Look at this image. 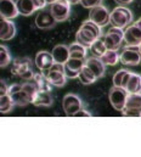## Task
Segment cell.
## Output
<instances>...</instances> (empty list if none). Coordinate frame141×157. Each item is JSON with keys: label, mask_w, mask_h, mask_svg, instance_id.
Wrapping results in <instances>:
<instances>
[{"label": "cell", "mask_w": 141, "mask_h": 157, "mask_svg": "<svg viewBox=\"0 0 141 157\" xmlns=\"http://www.w3.org/2000/svg\"><path fill=\"white\" fill-rule=\"evenodd\" d=\"M22 90L28 95V98H29V100H31V104H32L33 100H34L35 94L38 93V86H36V84L33 82V79L25 80V82L22 83Z\"/></svg>", "instance_id": "obj_30"}, {"label": "cell", "mask_w": 141, "mask_h": 157, "mask_svg": "<svg viewBox=\"0 0 141 157\" xmlns=\"http://www.w3.org/2000/svg\"><path fill=\"white\" fill-rule=\"evenodd\" d=\"M89 49H90V52L93 54V56H95V57H101L106 51L108 50L102 38H99V39L95 40Z\"/></svg>", "instance_id": "obj_26"}, {"label": "cell", "mask_w": 141, "mask_h": 157, "mask_svg": "<svg viewBox=\"0 0 141 157\" xmlns=\"http://www.w3.org/2000/svg\"><path fill=\"white\" fill-rule=\"evenodd\" d=\"M80 4L85 9H93L102 4V0H80Z\"/></svg>", "instance_id": "obj_34"}, {"label": "cell", "mask_w": 141, "mask_h": 157, "mask_svg": "<svg viewBox=\"0 0 141 157\" xmlns=\"http://www.w3.org/2000/svg\"><path fill=\"white\" fill-rule=\"evenodd\" d=\"M62 107L68 116H75V113L83 109V101L74 94H67L62 100Z\"/></svg>", "instance_id": "obj_10"}, {"label": "cell", "mask_w": 141, "mask_h": 157, "mask_svg": "<svg viewBox=\"0 0 141 157\" xmlns=\"http://www.w3.org/2000/svg\"><path fill=\"white\" fill-rule=\"evenodd\" d=\"M32 104L34 106H38V107H50L54 104V98L51 95V91L38 90Z\"/></svg>", "instance_id": "obj_16"}, {"label": "cell", "mask_w": 141, "mask_h": 157, "mask_svg": "<svg viewBox=\"0 0 141 157\" xmlns=\"http://www.w3.org/2000/svg\"><path fill=\"white\" fill-rule=\"evenodd\" d=\"M120 62L124 66H136L141 62L139 46H125L120 54Z\"/></svg>", "instance_id": "obj_7"}, {"label": "cell", "mask_w": 141, "mask_h": 157, "mask_svg": "<svg viewBox=\"0 0 141 157\" xmlns=\"http://www.w3.org/2000/svg\"><path fill=\"white\" fill-rule=\"evenodd\" d=\"M124 41L128 46H139L141 44V28L135 23L124 31Z\"/></svg>", "instance_id": "obj_14"}, {"label": "cell", "mask_w": 141, "mask_h": 157, "mask_svg": "<svg viewBox=\"0 0 141 157\" xmlns=\"http://www.w3.org/2000/svg\"><path fill=\"white\" fill-rule=\"evenodd\" d=\"M16 2H17L18 12L22 16H31L36 11V6L33 0H17Z\"/></svg>", "instance_id": "obj_20"}, {"label": "cell", "mask_w": 141, "mask_h": 157, "mask_svg": "<svg viewBox=\"0 0 141 157\" xmlns=\"http://www.w3.org/2000/svg\"><path fill=\"white\" fill-rule=\"evenodd\" d=\"M127 73H128L127 70H119V71H117L116 75L113 76V85H116V86H122L124 77H125Z\"/></svg>", "instance_id": "obj_33"}, {"label": "cell", "mask_w": 141, "mask_h": 157, "mask_svg": "<svg viewBox=\"0 0 141 157\" xmlns=\"http://www.w3.org/2000/svg\"><path fill=\"white\" fill-rule=\"evenodd\" d=\"M79 116H84V117H91V113H90L89 111H86V110L82 109V110H79V111L75 113V117H79Z\"/></svg>", "instance_id": "obj_38"}, {"label": "cell", "mask_w": 141, "mask_h": 157, "mask_svg": "<svg viewBox=\"0 0 141 157\" xmlns=\"http://www.w3.org/2000/svg\"><path fill=\"white\" fill-rule=\"evenodd\" d=\"M75 39H77V43L84 45L85 48H90V46L93 45V43L97 39V38H96L91 32H89L88 29L80 27V28L78 29L77 34H75Z\"/></svg>", "instance_id": "obj_19"}, {"label": "cell", "mask_w": 141, "mask_h": 157, "mask_svg": "<svg viewBox=\"0 0 141 157\" xmlns=\"http://www.w3.org/2000/svg\"><path fill=\"white\" fill-rule=\"evenodd\" d=\"M139 49H140V52H141V44L139 45Z\"/></svg>", "instance_id": "obj_42"}, {"label": "cell", "mask_w": 141, "mask_h": 157, "mask_svg": "<svg viewBox=\"0 0 141 157\" xmlns=\"http://www.w3.org/2000/svg\"><path fill=\"white\" fill-rule=\"evenodd\" d=\"M10 95H11V98H12V100H13V102H15L16 106L23 107V106H27L28 104H31V100H29L28 95L22 89L18 90V91H16V93H12Z\"/></svg>", "instance_id": "obj_28"}, {"label": "cell", "mask_w": 141, "mask_h": 157, "mask_svg": "<svg viewBox=\"0 0 141 157\" xmlns=\"http://www.w3.org/2000/svg\"><path fill=\"white\" fill-rule=\"evenodd\" d=\"M51 54H52V57H54L55 62L63 63V65L68 61V59L70 57V48H68V46H66V45H63V44H59V45L54 46V49H52Z\"/></svg>", "instance_id": "obj_17"}, {"label": "cell", "mask_w": 141, "mask_h": 157, "mask_svg": "<svg viewBox=\"0 0 141 157\" xmlns=\"http://www.w3.org/2000/svg\"><path fill=\"white\" fill-rule=\"evenodd\" d=\"M127 91L129 94H135V93H141V76L138 73H131L130 79L127 85Z\"/></svg>", "instance_id": "obj_22"}, {"label": "cell", "mask_w": 141, "mask_h": 157, "mask_svg": "<svg viewBox=\"0 0 141 157\" xmlns=\"http://www.w3.org/2000/svg\"><path fill=\"white\" fill-rule=\"evenodd\" d=\"M102 39L105 41L108 50H118V49H120V46L124 41V29L112 27L102 37Z\"/></svg>", "instance_id": "obj_4"}, {"label": "cell", "mask_w": 141, "mask_h": 157, "mask_svg": "<svg viewBox=\"0 0 141 157\" xmlns=\"http://www.w3.org/2000/svg\"><path fill=\"white\" fill-rule=\"evenodd\" d=\"M119 5H122V6H125V5H129V4H131L133 2V0H116Z\"/></svg>", "instance_id": "obj_39"}, {"label": "cell", "mask_w": 141, "mask_h": 157, "mask_svg": "<svg viewBox=\"0 0 141 157\" xmlns=\"http://www.w3.org/2000/svg\"><path fill=\"white\" fill-rule=\"evenodd\" d=\"M67 1H70V4H78V2H80V0H67Z\"/></svg>", "instance_id": "obj_40"}, {"label": "cell", "mask_w": 141, "mask_h": 157, "mask_svg": "<svg viewBox=\"0 0 141 157\" xmlns=\"http://www.w3.org/2000/svg\"><path fill=\"white\" fill-rule=\"evenodd\" d=\"M16 36V26L11 20L1 18L0 21V38L1 40H11Z\"/></svg>", "instance_id": "obj_15"}, {"label": "cell", "mask_w": 141, "mask_h": 157, "mask_svg": "<svg viewBox=\"0 0 141 157\" xmlns=\"http://www.w3.org/2000/svg\"><path fill=\"white\" fill-rule=\"evenodd\" d=\"M55 63V60L52 57V54L51 52H48V51H39L36 55H35V66L38 67V70L46 77L50 72V68L52 67V65Z\"/></svg>", "instance_id": "obj_8"}, {"label": "cell", "mask_w": 141, "mask_h": 157, "mask_svg": "<svg viewBox=\"0 0 141 157\" xmlns=\"http://www.w3.org/2000/svg\"><path fill=\"white\" fill-rule=\"evenodd\" d=\"M11 71H12V73L15 76L25 79V80H29L34 76V72L32 71V62L27 57L16 59L13 61V63H12Z\"/></svg>", "instance_id": "obj_2"}, {"label": "cell", "mask_w": 141, "mask_h": 157, "mask_svg": "<svg viewBox=\"0 0 141 157\" xmlns=\"http://www.w3.org/2000/svg\"><path fill=\"white\" fill-rule=\"evenodd\" d=\"M55 1H56V0H46V2H48L49 5H51V4H52V2H55Z\"/></svg>", "instance_id": "obj_41"}, {"label": "cell", "mask_w": 141, "mask_h": 157, "mask_svg": "<svg viewBox=\"0 0 141 157\" xmlns=\"http://www.w3.org/2000/svg\"><path fill=\"white\" fill-rule=\"evenodd\" d=\"M0 66L1 68H5L6 66H9V63L11 62V54L9 51V49L5 45L0 46Z\"/></svg>", "instance_id": "obj_32"}, {"label": "cell", "mask_w": 141, "mask_h": 157, "mask_svg": "<svg viewBox=\"0 0 141 157\" xmlns=\"http://www.w3.org/2000/svg\"><path fill=\"white\" fill-rule=\"evenodd\" d=\"M89 20H91L93 22H95L100 27H105L111 21V12H108V10L104 5H99L96 7L90 9Z\"/></svg>", "instance_id": "obj_9"}, {"label": "cell", "mask_w": 141, "mask_h": 157, "mask_svg": "<svg viewBox=\"0 0 141 157\" xmlns=\"http://www.w3.org/2000/svg\"><path fill=\"white\" fill-rule=\"evenodd\" d=\"M33 82H34L35 84H36V86H38V90H46V91H51V83L48 80V78L40 72V73H34V76H33Z\"/></svg>", "instance_id": "obj_27"}, {"label": "cell", "mask_w": 141, "mask_h": 157, "mask_svg": "<svg viewBox=\"0 0 141 157\" xmlns=\"http://www.w3.org/2000/svg\"><path fill=\"white\" fill-rule=\"evenodd\" d=\"M15 102L11 98V95L7 93L5 95H0V111L1 113H7L15 107Z\"/></svg>", "instance_id": "obj_29"}, {"label": "cell", "mask_w": 141, "mask_h": 157, "mask_svg": "<svg viewBox=\"0 0 141 157\" xmlns=\"http://www.w3.org/2000/svg\"><path fill=\"white\" fill-rule=\"evenodd\" d=\"M56 23H57V21L55 20L50 9L49 10H46V9L40 10L35 17V26L40 29H51L56 26Z\"/></svg>", "instance_id": "obj_11"}, {"label": "cell", "mask_w": 141, "mask_h": 157, "mask_svg": "<svg viewBox=\"0 0 141 157\" xmlns=\"http://www.w3.org/2000/svg\"><path fill=\"white\" fill-rule=\"evenodd\" d=\"M0 13H1V18H6V20L16 18L20 15L17 9V2L15 0H0Z\"/></svg>", "instance_id": "obj_13"}, {"label": "cell", "mask_w": 141, "mask_h": 157, "mask_svg": "<svg viewBox=\"0 0 141 157\" xmlns=\"http://www.w3.org/2000/svg\"><path fill=\"white\" fill-rule=\"evenodd\" d=\"M85 65L95 73V76L97 78H101L104 75H105V71H106V65L102 62V60L100 57H90V59H86V62Z\"/></svg>", "instance_id": "obj_18"}, {"label": "cell", "mask_w": 141, "mask_h": 157, "mask_svg": "<svg viewBox=\"0 0 141 157\" xmlns=\"http://www.w3.org/2000/svg\"><path fill=\"white\" fill-rule=\"evenodd\" d=\"M33 1H34L35 6H36V10H43L48 5L46 0H33Z\"/></svg>", "instance_id": "obj_36"}, {"label": "cell", "mask_w": 141, "mask_h": 157, "mask_svg": "<svg viewBox=\"0 0 141 157\" xmlns=\"http://www.w3.org/2000/svg\"><path fill=\"white\" fill-rule=\"evenodd\" d=\"M100 59L106 66H114L120 61V55L118 54V50H107Z\"/></svg>", "instance_id": "obj_23"}, {"label": "cell", "mask_w": 141, "mask_h": 157, "mask_svg": "<svg viewBox=\"0 0 141 157\" xmlns=\"http://www.w3.org/2000/svg\"><path fill=\"white\" fill-rule=\"evenodd\" d=\"M70 4L67 0H56L50 5V11L57 22L66 21L70 15Z\"/></svg>", "instance_id": "obj_5"}, {"label": "cell", "mask_w": 141, "mask_h": 157, "mask_svg": "<svg viewBox=\"0 0 141 157\" xmlns=\"http://www.w3.org/2000/svg\"><path fill=\"white\" fill-rule=\"evenodd\" d=\"M46 78L54 86H57V88L63 86L67 80L66 73H65V65L55 62L52 65V67L50 68V72L46 76Z\"/></svg>", "instance_id": "obj_6"}, {"label": "cell", "mask_w": 141, "mask_h": 157, "mask_svg": "<svg viewBox=\"0 0 141 157\" xmlns=\"http://www.w3.org/2000/svg\"><path fill=\"white\" fill-rule=\"evenodd\" d=\"M122 113H123L124 116H127V117H141V113L134 111V110L127 109V107H124V110L122 111Z\"/></svg>", "instance_id": "obj_35"}, {"label": "cell", "mask_w": 141, "mask_h": 157, "mask_svg": "<svg viewBox=\"0 0 141 157\" xmlns=\"http://www.w3.org/2000/svg\"><path fill=\"white\" fill-rule=\"evenodd\" d=\"M7 93H9V86L6 85L5 80H4V79H1V88H0V95H5V94H7Z\"/></svg>", "instance_id": "obj_37"}, {"label": "cell", "mask_w": 141, "mask_h": 157, "mask_svg": "<svg viewBox=\"0 0 141 157\" xmlns=\"http://www.w3.org/2000/svg\"><path fill=\"white\" fill-rule=\"evenodd\" d=\"M128 96H129V93L127 91V89L122 86H116V85H113V88H111L108 93V99L112 107H114L117 111H120V112L125 107Z\"/></svg>", "instance_id": "obj_3"}, {"label": "cell", "mask_w": 141, "mask_h": 157, "mask_svg": "<svg viewBox=\"0 0 141 157\" xmlns=\"http://www.w3.org/2000/svg\"><path fill=\"white\" fill-rule=\"evenodd\" d=\"M80 27H83V28H85V29H88L89 32H91L97 39L102 36V31H101V28L102 27H100L99 25H96L95 22H93L91 20H86V21H84L83 23H82V26Z\"/></svg>", "instance_id": "obj_31"}, {"label": "cell", "mask_w": 141, "mask_h": 157, "mask_svg": "<svg viewBox=\"0 0 141 157\" xmlns=\"http://www.w3.org/2000/svg\"><path fill=\"white\" fill-rule=\"evenodd\" d=\"M78 79L80 80L82 84H84V85H89V84L95 83L96 79H99V78H97V77L95 76V73H94V72L85 65V66L80 70L79 76H78Z\"/></svg>", "instance_id": "obj_21"}, {"label": "cell", "mask_w": 141, "mask_h": 157, "mask_svg": "<svg viewBox=\"0 0 141 157\" xmlns=\"http://www.w3.org/2000/svg\"><path fill=\"white\" fill-rule=\"evenodd\" d=\"M133 21V12L125 7V6H117L112 12H111V21L109 23L112 27L117 28H125L128 27Z\"/></svg>", "instance_id": "obj_1"}, {"label": "cell", "mask_w": 141, "mask_h": 157, "mask_svg": "<svg viewBox=\"0 0 141 157\" xmlns=\"http://www.w3.org/2000/svg\"><path fill=\"white\" fill-rule=\"evenodd\" d=\"M125 107L141 113V93L129 94L127 104H125Z\"/></svg>", "instance_id": "obj_24"}, {"label": "cell", "mask_w": 141, "mask_h": 157, "mask_svg": "<svg viewBox=\"0 0 141 157\" xmlns=\"http://www.w3.org/2000/svg\"><path fill=\"white\" fill-rule=\"evenodd\" d=\"M70 56L73 59H85L86 57V48L79 43H73L70 46Z\"/></svg>", "instance_id": "obj_25"}, {"label": "cell", "mask_w": 141, "mask_h": 157, "mask_svg": "<svg viewBox=\"0 0 141 157\" xmlns=\"http://www.w3.org/2000/svg\"><path fill=\"white\" fill-rule=\"evenodd\" d=\"M85 59H73L70 57L68 61L65 63V73L67 78H78L80 70L85 66Z\"/></svg>", "instance_id": "obj_12"}]
</instances>
